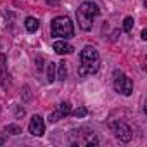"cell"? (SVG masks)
Wrapping results in <instances>:
<instances>
[{
	"instance_id": "obj_18",
	"label": "cell",
	"mask_w": 147,
	"mask_h": 147,
	"mask_svg": "<svg viewBox=\"0 0 147 147\" xmlns=\"http://www.w3.org/2000/svg\"><path fill=\"white\" fill-rule=\"evenodd\" d=\"M4 142H5V140H4V138H2V137H0V145H2V144H4Z\"/></svg>"
},
{
	"instance_id": "obj_1",
	"label": "cell",
	"mask_w": 147,
	"mask_h": 147,
	"mask_svg": "<svg viewBox=\"0 0 147 147\" xmlns=\"http://www.w3.org/2000/svg\"><path fill=\"white\" fill-rule=\"evenodd\" d=\"M80 76H88V75H95L99 71V66H100V57H99V52L95 50V47L92 45H87L82 52H80Z\"/></svg>"
},
{
	"instance_id": "obj_15",
	"label": "cell",
	"mask_w": 147,
	"mask_h": 147,
	"mask_svg": "<svg viewBox=\"0 0 147 147\" xmlns=\"http://www.w3.org/2000/svg\"><path fill=\"white\" fill-rule=\"evenodd\" d=\"M87 113H88V111H87L85 107H78V109L75 111V116H76V118H83V116H87Z\"/></svg>"
},
{
	"instance_id": "obj_3",
	"label": "cell",
	"mask_w": 147,
	"mask_h": 147,
	"mask_svg": "<svg viewBox=\"0 0 147 147\" xmlns=\"http://www.w3.org/2000/svg\"><path fill=\"white\" fill-rule=\"evenodd\" d=\"M50 33L52 36H59V38H73L75 36V26H73L71 19L67 16H59L50 23Z\"/></svg>"
},
{
	"instance_id": "obj_13",
	"label": "cell",
	"mask_w": 147,
	"mask_h": 147,
	"mask_svg": "<svg viewBox=\"0 0 147 147\" xmlns=\"http://www.w3.org/2000/svg\"><path fill=\"white\" fill-rule=\"evenodd\" d=\"M4 133H11V135H19L21 133V128L18 125H9L4 128Z\"/></svg>"
},
{
	"instance_id": "obj_5",
	"label": "cell",
	"mask_w": 147,
	"mask_h": 147,
	"mask_svg": "<svg viewBox=\"0 0 147 147\" xmlns=\"http://www.w3.org/2000/svg\"><path fill=\"white\" fill-rule=\"evenodd\" d=\"M111 130H113V133L119 138V140H123V142H130L131 140V128L125 123V121H113L111 123Z\"/></svg>"
},
{
	"instance_id": "obj_8",
	"label": "cell",
	"mask_w": 147,
	"mask_h": 147,
	"mask_svg": "<svg viewBox=\"0 0 147 147\" xmlns=\"http://www.w3.org/2000/svg\"><path fill=\"white\" fill-rule=\"evenodd\" d=\"M54 50L59 54V55H66V54H73V45H69L67 42H64V40H59V42H55L54 43Z\"/></svg>"
},
{
	"instance_id": "obj_12",
	"label": "cell",
	"mask_w": 147,
	"mask_h": 147,
	"mask_svg": "<svg viewBox=\"0 0 147 147\" xmlns=\"http://www.w3.org/2000/svg\"><path fill=\"white\" fill-rule=\"evenodd\" d=\"M47 80H49L50 83L55 80V64H52V62L47 66Z\"/></svg>"
},
{
	"instance_id": "obj_11",
	"label": "cell",
	"mask_w": 147,
	"mask_h": 147,
	"mask_svg": "<svg viewBox=\"0 0 147 147\" xmlns=\"http://www.w3.org/2000/svg\"><path fill=\"white\" fill-rule=\"evenodd\" d=\"M57 78H59L61 82H64V80L67 78V67H66V62H64V61L59 62V66H57Z\"/></svg>"
},
{
	"instance_id": "obj_10",
	"label": "cell",
	"mask_w": 147,
	"mask_h": 147,
	"mask_svg": "<svg viewBox=\"0 0 147 147\" xmlns=\"http://www.w3.org/2000/svg\"><path fill=\"white\" fill-rule=\"evenodd\" d=\"M5 78H9V75H7V67H5V55L0 54V82H4Z\"/></svg>"
},
{
	"instance_id": "obj_16",
	"label": "cell",
	"mask_w": 147,
	"mask_h": 147,
	"mask_svg": "<svg viewBox=\"0 0 147 147\" xmlns=\"http://www.w3.org/2000/svg\"><path fill=\"white\" fill-rule=\"evenodd\" d=\"M45 2H47L49 5H52V7H55V5H59V4H61V0H45Z\"/></svg>"
},
{
	"instance_id": "obj_6",
	"label": "cell",
	"mask_w": 147,
	"mask_h": 147,
	"mask_svg": "<svg viewBox=\"0 0 147 147\" xmlns=\"http://www.w3.org/2000/svg\"><path fill=\"white\" fill-rule=\"evenodd\" d=\"M69 113H71V104H69V102H61V104L49 114V121H50V123H55V121L62 119L64 116H67Z\"/></svg>"
},
{
	"instance_id": "obj_4",
	"label": "cell",
	"mask_w": 147,
	"mask_h": 147,
	"mask_svg": "<svg viewBox=\"0 0 147 147\" xmlns=\"http://www.w3.org/2000/svg\"><path fill=\"white\" fill-rule=\"evenodd\" d=\"M114 90L119 92V94H123V95H131V92H133V82L126 75L116 71L114 73Z\"/></svg>"
},
{
	"instance_id": "obj_7",
	"label": "cell",
	"mask_w": 147,
	"mask_h": 147,
	"mask_svg": "<svg viewBox=\"0 0 147 147\" xmlns=\"http://www.w3.org/2000/svg\"><path fill=\"white\" fill-rule=\"evenodd\" d=\"M28 130H30V133H31V135H35V137H42V135H43V131H45L43 118H42V116H38V114H35V116L31 118V121H30Z\"/></svg>"
},
{
	"instance_id": "obj_14",
	"label": "cell",
	"mask_w": 147,
	"mask_h": 147,
	"mask_svg": "<svg viewBox=\"0 0 147 147\" xmlns=\"http://www.w3.org/2000/svg\"><path fill=\"white\" fill-rule=\"evenodd\" d=\"M123 30H125L126 33H130V31L133 30V18H125V21H123Z\"/></svg>"
},
{
	"instance_id": "obj_9",
	"label": "cell",
	"mask_w": 147,
	"mask_h": 147,
	"mask_svg": "<svg viewBox=\"0 0 147 147\" xmlns=\"http://www.w3.org/2000/svg\"><path fill=\"white\" fill-rule=\"evenodd\" d=\"M24 26H26V30H28L30 33H35V31L40 28V23H38V19H36V18H26Z\"/></svg>"
},
{
	"instance_id": "obj_2",
	"label": "cell",
	"mask_w": 147,
	"mask_h": 147,
	"mask_svg": "<svg viewBox=\"0 0 147 147\" xmlns=\"http://www.w3.org/2000/svg\"><path fill=\"white\" fill-rule=\"evenodd\" d=\"M100 12L99 5L94 4V2H83L78 11H76V19H78V26L83 30V31H90L92 26H94V19L95 16Z\"/></svg>"
},
{
	"instance_id": "obj_17",
	"label": "cell",
	"mask_w": 147,
	"mask_h": 147,
	"mask_svg": "<svg viewBox=\"0 0 147 147\" xmlns=\"http://www.w3.org/2000/svg\"><path fill=\"white\" fill-rule=\"evenodd\" d=\"M142 40H147V30H142Z\"/></svg>"
}]
</instances>
